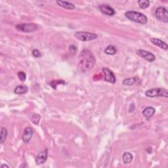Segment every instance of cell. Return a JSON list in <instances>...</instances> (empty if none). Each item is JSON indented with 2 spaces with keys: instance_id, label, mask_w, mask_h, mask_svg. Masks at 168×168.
<instances>
[{
  "instance_id": "6da1fadb",
  "label": "cell",
  "mask_w": 168,
  "mask_h": 168,
  "mask_svg": "<svg viewBox=\"0 0 168 168\" xmlns=\"http://www.w3.org/2000/svg\"><path fill=\"white\" fill-rule=\"evenodd\" d=\"M95 57L88 50L81 51L79 58V68L83 72H87L93 68L95 64Z\"/></svg>"
},
{
  "instance_id": "7a4b0ae2",
  "label": "cell",
  "mask_w": 168,
  "mask_h": 168,
  "mask_svg": "<svg viewBox=\"0 0 168 168\" xmlns=\"http://www.w3.org/2000/svg\"><path fill=\"white\" fill-rule=\"evenodd\" d=\"M125 15L129 20L141 24H145L148 22V18L146 16L141 13H139V12L129 11L126 12Z\"/></svg>"
},
{
  "instance_id": "3957f363",
  "label": "cell",
  "mask_w": 168,
  "mask_h": 168,
  "mask_svg": "<svg viewBox=\"0 0 168 168\" xmlns=\"http://www.w3.org/2000/svg\"><path fill=\"white\" fill-rule=\"evenodd\" d=\"M74 36L77 39L82 41V42H89V41L97 39L98 37V36L96 34L83 31L76 32Z\"/></svg>"
},
{
  "instance_id": "277c9868",
  "label": "cell",
  "mask_w": 168,
  "mask_h": 168,
  "mask_svg": "<svg viewBox=\"0 0 168 168\" xmlns=\"http://www.w3.org/2000/svg\"><path fill=\"white\" fill-rule=\"evenodd\" d=\"M146 96L149 97H163L167 98L168 93L167 89L162 88H153L150 89L145 92Z\"/></svg>"
},
{
  "instance_id": "5b68a950",
  "label": "cell",
  "mask_w": 168,
  "mask_h": 168,
  "mask_svg": "<svg viewBox=\"0 0 168 168\" xmlns=\"http://www.w3.org/2000/svg\"><path fill=\"white\" fill-rule=\"evenodd\" d=\"M155 15L159 21L167 23L168 22V12L166 8L159 7L155 12Z\"/></svg>"
},
{
  "instance_id": "8992f818",
  "label": "cell",
  "mask_w": 168,
  "mask_h": 168,
  "mask_svg": "<svg viewBox=\"0 0 168 168\" xmlns=\"http://www.w3.org/2000/svg\"><path fill=\"white\" fill-rule=\"evenodd\" d=\"M16 28L19 31L26 32V33H30V32H34L38 29V26L34 23L20 24L16 26Z\"/></svg>"
},
{
  "instance_id": "52a82bcc",
  "label": "cell",
  "mask_w": 168,
  "mask_h": 168,
  "mask_svg": "<svg viewBox=\"0 0 168 168\" xmlns=\"http://www.w3.org/2000/svg\"><path fill=\"white\" fill-rule=\"evenodd\" d=\"M137 54L149 62H153L156 59V57L153 53L143 50H138L137 51Z\"/></svg>"
},
{
  "instance_id": "ba28073f",
  "label": "cell",
  "mask_w": 168,
  "mask_h": 168,
  "mask_svg": "<svg viewBox=\"0 0 168 168\" xmlns=\"http://www.w3.org/2000/svg\"><path fill=\"white\" fill-rule=\"evenodd\" d=\"M102 70L105 75V81L111 84H114L116 82V77L114 76V74L111 70H110L109 69L106 68H103Z\"/></svg>"
},
{
  "instance_id": "9c48e42d",
  "label": "cell",
  "mask_w": 168,
  "mask_h": 168,
  "mask_svg": "<svg viewBox=\"0 0 168 168\" xmlns=\"http://www.w3.org/2000/svg\"><path fill=\"white\" fill-rule=\"evenodd\" d=\"M48 155V150L45 149L43 151L40 152V153L37 155L36 158V163L37 165L43 164V163L46 162L47 158Z\"/></svg>"
},
{
  "instance_id": "30bf717a",
  "label": "cell",
  "mask_w": 168,
  "mask_h": 168,
  "mask_svg": "<svg viewBox=\"0 0 168 168\" xmlns=\"http://www.w3.org/2000/svg\"><path fill=\"white\" fill-rule=\"evenodd\" d=\"M99 8L102 13H104L106 15L112 16L115 14V11H114V9L112 7L109 6L108 5H105V4H102V5H99Z\"/></svg>"
},
{
  "instance_id": "8fae6325",
  "label": "cell",
  "mask_w": 168,
  "mask_h": 168,
  "mask_svg": "<svg viewBox=\"0 0 168 168\" xmlns=\"http://www.w3.org/2000/svg\"><path fill=\"white\" fill-rule=\"evenodd\" d=\"M32 135H33V131L30 128H26L24 129L22 135V139L24 142L28 143L29 142L32 137Z\"/></svg>"
},
{
  "instance_id": "7c38bea8",
  "label": "cell",
  "mask_w": 168,
  "mask_h": 168,
  "mask_svg": "<svg viewBox=\"0 0 168 168\" xmlns=\"http://www.w3.org/2000/svg\"><path fill=\"white\" fill-rule=\"evenodd\" d=\"M150 41L153 44H154L155 46L159 47V48L162 49V50H167L168 46L167 43H166L164 42H163L162 40L158 38H150Z\"/></svg>"
},
{
  "instance_id": "4fadbf2b",
  "label": "cell",
  "mask_w": 168,
  "mask_h": 168,
  "mask_svg": "<svg viewBox=\"0 0 168 168\" xmlns=\"http://www.w3.org/2000/svg\"><path fill=\"white\" fill-rule=\"evenodd\" d=\"M156 110L153 107H147L144 109V110L142 111V115L145 116V118H146L147 120H149L150 118L153 117L154 116V114H155Z\"/></svg>"
},
{
  "instance_id": "5bb4252c",
  "label": "cell",
  "mask_w": 168,
  "mask_h": 168,
  "mask_svg": "<svg viewBox=\"0 0 168 168\" xmlns=\"http://www.w3.org/2000/svg\"><path fill=\"white\" fill-rule=\"evenodd\" d=\"M57 3L58 4V5L61 7H63L64 9H69V10H73L75 9V5H74V4L70 3V2H63V1H57Z\"/></svg>"
},
{
  "instance_id": "9a60e30c",
  "label": "cell",
  "mask_w": 168,
  "mask_h": 168,
  "mask_svg": "<svg viewBox=\"0 0 168 168\" xmlns=\"http://www.w3.org/2000/svg\"><path fill=\"white\" fill-rule=\"evenodd\" d=\"M28 91V87L26 85H19L14 90V93L17 95H22V94L26 93Z\"/></svg>"
},
{
  "instance_id": "2e32d148",
  "label": "cell",
  "mask_w": 168,
  "mask_h": 168,
  "mask_svg": "<svg viewBox=\"0 0 168 168\" xmlns=\"http://www.w3.org/2000/svg\"><path fill=\"white\" fill-rule=\"evenodd\" d=\"M123 162L125 163H130L133 160V155L129 153H125L122 156Z\"/></svg>"
},
{
  "instance_id": "e0dca14e",
  "label": "cell",
  "mask_w": 168,
  "mask_h": 168,
  "mask_svg": "<svg viewBox=\"0 0 168 168\" xmlns=\"http://www.w3.org/2000/svg\"><path fill=\"white\" fill-rule=\"evenodd\" d=\"M105 53L106 54L109 55H115L117 53V50L115 46H108L105 50Z\"/></svg>"
},
{
  "instance_id": "ac0fdd59",
  "label": "cell",
  "mask_w": 168,
  "mask_h": 168,
  "mask_svg": "<svg viewBox=\"0 0 168 168\" xmlns=\"http://www.w3.org/2000/svg\"><path fill=\"white\" fill-rule=\"evenodd\" d=\"M137 77H129V78H126L123 80V84L124 85H132L137 81Z\"/></svg>"
},
{
  "instance_id": "d6986e66",
  "label": "cell",
  "mask_w": 168,
  "mask_h": 168,
  "mask_svg": "<svg viewBox=\"0 0 168 168\" xmlns=\"http://www.w3.org/2000/svg\"><path fill=\"white\" fill-rule=\"evenodd\" d=\"M7 137V130L5 128H2L1 131V136H0V142H1V144L5 142V139Z\"/></svg>"
},
{
  "instance_id": "ffe728a7",
  "label": "cell",
  "mask_w": 168,
  "mask_h": 168,
  "mask_svg": "<svg viewBox=\"0 0 168 168\" xmlns=\"http://www.w3.org/2000/svg\"><path fill=\"white\" fill-rule=\"evenodd\" d=\"M138 4L140 8L141 9H146V8L149 7L150 5V2L149 0H139L138 2Z\"/></svg>"
},
{
  "instance_id": "44dd1931",
  "label": "cell",
  "mask_w": 168,
  "mask_h": 168,
  "mask_svg": "<svg viewBox=\"0 0 168 168\" xmlns=\"http://www.w3.org/2000/svg\"><path fill=\"white\" fill-rule=\"evenodd\" d=\"M40 116L39 115V114H34L32 116V118H31V120L32 122L34 123V124L36 125H38L39 124V122L40 120Z\"/></svg>"
},
{
  "instance_id": "7402d4cb",
  "label": "cell",
  "mask_w": 168,
  "mask_h": 168,
  "mask_svg": "<svg viewBox=\"0 0 168 168\" xmlns=\"http://www.w3.org/2000/svg\"><path fill=\"white\" fill-rule=\"evenodd\" d=\"M65 84V82L63 80H56V81H51V82L50 84V85L53 88H54L55 89H56L57 88V85H58L59 84Z\"/></svg>"
},
{
  "instance_id": "603a6c76",
  "label": "cell",
  "mask_w": 168,
  "mask_h": 168,
  "mask_svg": "<svg viewBox=\"0 0 168 168\" xmlns=\"http://www.w3.org/2000/svg\"><path fill=\"white\" fill-rule=\"evenodd\" d=\"M18 77L21 81H24L26 79V75L24 72H19L18 73Z\"/></svg>"
},
{
  "instance_id": "cb8c5ba5",
  "label": "cell",
  "mask_w": 168,
  "mask_h": 168,
  "mask_svg": "<svg viewBox=\"0 0 168 168\" xmlns=\"http://www.w3.org/2000/svg\"><path fill=\"white\" fill-rule=\"evenodd\" d=\"M32 55H33V56L36 57V58H39V57H42V54H41L40 51L38 50H34L32 51Z\"/></svg>"
},
{
  "instance_id": "d4e9b609",
  "label": "cell",
  "mask_w": 168,
  "mask_h": 168,
  "mask_svg": "<svg viewBox=\"0 0 168 168\" xmlns=\"http://www.w3.org/2000/svg\"><path fill=\"white\" fill-rule=\"evenodd\" d=\"M4 167H7V168H9V166H8L7 165H6V164H3V165H2V166H1V168H4Z\"/></svg>"
}]
</instances>
